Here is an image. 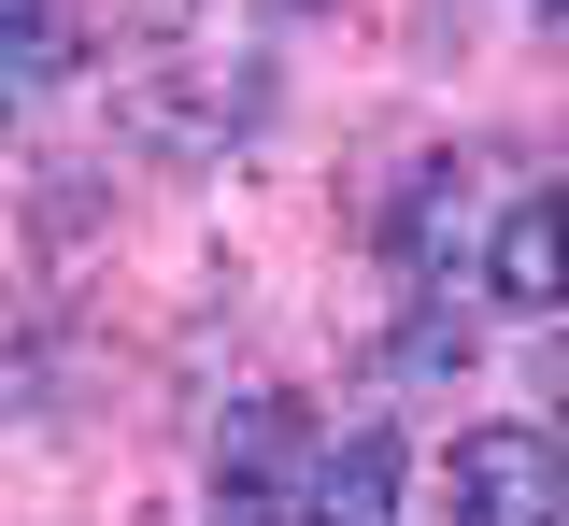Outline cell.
<instances>
[{"instance_id": "6da1fadb", "label": "cell", "mask_w": 569, "mask_h": 526, "mask_svg": "<svg viewBox=\"0 0 569 526\" xmlns=\"http://www.w3.org/2000/svg\"><path fill=\"white\" fill-rule=\"evenodd\" d=\"M114 100H129V129L157 156H213L242 114H257V58L228 43V58H171V43H142L129 72H114Z\"/></svg>"}, {"instance_id": "7a4b0ae2", "label": "cell", "mask_w": 569, "mask_h": 526, "mask_svg": "<svg viewBox=\"0 0 569 526\" xmlns=\"http://www.w3.org/2000/svg\"><path fill=\"white\" fill-rule=\"evenodd\" d=\"M441 513H456V526H569L556 427H470L456 469H441Z\"/></svg>"}, {"instance_id": "3957f363", "label": "cell", "mask_w": 569, "mask_h": 526, "mask_svg": "<svg viewBox=\"0 0 569 526\" xmlns=\"http://www.w3.org/2000/svg\"><path fill=\"white\" fill-rule=\"evenodd\" d=\"M485 285H498L512 313H556V300H569V185H512V200H498Z\"/></svg>"}, {"instance_id": "277c9868", "label": "cell", "mask_w": 569, "mask_h": 526, "mask_svg": "<svg viewBox=\"0 0 569 526\" xmlns=\"http://www.w3.org/2000/svg\"><path fill=\"white\" fill-rule=\"evenodd\" d=\"M299 526H399V427H342V442H313Z\"/></svg>"}, {"instance_id": "5b68a950", "label": "cell", "mask_w": 569, "mask_h": 526, "mask_svg": "<svg viewBox=\"0 0 569 526\" xmlns=\"http://www.w3.org/2000/svg\"><path fill=\"white\" fill-rule=\"evenodd\" d=\"M284 455H299V398H242L213 427V498H284Z\"/></svg>"}, {"instance_id": "8992f818", "label": "cell", "mask_w": 569, "mask_h": 526, "mask_svg": "<svg viewBox=\"0 0 569 526\" xmlns=\"http://www.w3.org/2000/svg\"><path fill=\"white\" fill-rule=\"evenodd\" d=\"M71 58H86V43H71V14L14 0V14H0V114H29V100H43V85L71 72Z\"/></svg>"}, {"instance_id": "52a82bcc", "label": "cell", "mask_w": 569, "mask_h": 526, "mask_svg": "<svg viewBox=\"0 0 569 526\" xmlns=\"http://www.w3.org/2000/svg\"><path fill=\"white\" fill-rule=\"evenodd\" d=\"M213 526H299L284 498H213Z\"/></svg>"}, {"instance_id": "ba28073f", "label": "cell", "mask_w": 569, "mask_h": 526, "mask_svg": "<svg viewBox=\"0 0 569 526\" xmlns=\"http://www.w3.org/2000/svg\"><path fill=\"white\" fill-rule=\"evenodd\" d=\"M556 14H569V0H556Z\"/></svg>"}]
</instances>
